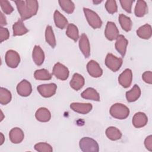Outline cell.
<instances>
[{
  "mask_svg": "<svg viewBox=\"0 0 152 152\" xmlns=\"http://www.w3.org/2000/svg\"><path fill=\"white\" fill-rule=\"evenodd\" d=\"M21 19L26 20L35 15L39 9V3L36 0L15 1H14Z\"/></svg>",
  "mask_w": 152,
  "mask_h": 152,
  "instance_id": "cell-1",
  "label": "cell"
},
{
  "mask_svg": "<svg viewBox=\"0 0 152 152\" xmlns=\"http://www.w3.org/2000/svg\"><path fill=\"white\" fill-rule=\"evenodd\" d=\"M110 115L118 119H125L129 115V109L125 105L116 103L113 104L110 108Z\"/></svg>",
  "mask_w": 152,
  "mask_h": 152,
  "instance_id": "cell-2",
  "label": "cell"
},
{
  "mask_svg": "<svg viewBox=\"0 0 152 152\" xmlns=\"http://www.w3.org/2000/svg\"><path fill=\"white\" fill-rule=\"evenodd\" d=\"M83 11L88 23L93 28L96 29L101 27L102 21L96 12L87 8H83Z\"/></svg>",
  "mask_w": 152,
  "mask_h": 152,
  "instance_id": "cell-3",
  "label": "cell"
},
{
  "mask_svg": "<svg viewBox=\"0 0 152 152\" xmlns=\"http://www.w3.org/2000/svg\"><path fill=\"white\" fill-rule=\"evenodd\" d=\"M79 146L83 152H98L99 151V146L97 141L90 137L82 138L80 140Z\"/></svg>",
  "mask_w": 152,
  "mask_h": 152,
  "instance_id": "cell-4",
  "label": "cell"
},
{
  "mask_svg": "<svg viewBox=\"0 0 152 152\" xmlns=\"http://www.w3.org/2000/svg\"><path fill=\"white\" fill-rule=\"evenodd\" d=\"M123 63L122 59L118 58L112 53H107L105 58V65L113 72L118 71Z\"/></svg>",
  "mask_w": 152,
  "mask_h": 152,
  "instance_id": "cell-5",
  "label": "cell"
},
{
  "mask_svg": "<svg viewBox=\"0 0 152 152\" xmlns=\"http://www.w3.org/2000/svg\"><path fill=\"white\" fill-rule=\"evenodd\" d=\"M56 89L57 86L55 83L41 84L37 87V90L40 94L45 98L53 96L56 93Z\"/></svg>",
  "mask_w": 152,
  "mask_h": 152,
  "instance_id": "cell-6",
  "label": "cell"
},
{
  "mask_svg": "<svg viewBox=\"0 0 152 152\" xmlns=\"http://www.w3.org/2000/svg\"><path fill=\"white\" fill-rule=\"evenodd\" d=\"M52 74L58 79L64 81L68 78L69 72L66 66L60 62H57L53 66Z\"/></svg>",
  "mask_w": 152,
  "mask_h": 152,
  "instance_id": "cell-7",
  "label": "cell"
},
{
  "mask_svg": "<svg viewBox=\"0 0 152 152\" xmlns=\"http://www.w3.org/2000/svg\"><path fill=\"white\" fill-rule=\"evenodd\" d=\"M5 60L8 66L11 68H15L20 64V57L15 50L11 49L6 52Z\"/></svg>",
  "mask_w": 152,
  "mask_h": 152,
  "instance_id": "cell-8",
  "label": "cell"
},
{
  "mask_svg": "<svg viewBox=\"0 0 152 152\" xmlns=\"http://www.w3.org/2000/svg\"><path fill=\"white\" fill-rule=\"evenodd\" d=\"M104 35L106 39L110 41L117 39L119 36V30L113 22L108 21L107 23L104 30Z\"/></svg>",
  "mask_w": 152,
  "mask_h": 152,
  "instance_id": "cell-9",
  "label": "cell"
},
{
  "mask_svg": "<svg viewBox=\"0 0 152 152\" xmlns=\"http://www.w3.org/2000/svg\"><path fill=\"white\" fill-rule=\"evenodd\" d=\"M87 70L90 76L98 78L102 75L103 70L99 64L94 60H90L87 64Z\"/></svg>",
  "mask_w": 152,
  "mask_h": 152,
  "instance_id": "cell-10",
  "label": "cell"
},
{
  "mask_svg": "<svg viewBox=\"0 0 152 152\" xmlns=\"http://www.w3.org/2000/svg\"><path fill=\"white\" fill-rule=\"evenodd\" d=\"M132 81V71L129 69H125L119 76L118 82L119 84L124 88L129 87Z\"/></svg>",
  "mask_w": 152,
  "mask_h": 152,
  "instance_id": "cell-11",
  "label": "cell"
},
{
  "mask_svg": "<svg viewBox=\"0 0 152 152\" xmlns=\"http://www.w3.org/2000/svg\"><path fill=\"white\" fill-rule=\"evenodd\" d=\"M17 93L22 97H27L32 92V87L29 81L26 80H23L20 82L16 87Z\"/></svg>",
  "mask_w": 152,
  "mask_h": 152,
  "instance_id": "cell-12",
  "label": "cell"
},
{
  "mask_svg": "<svg viewBox=\"0 0 152 152\" xmlns=\"http://www.w3.org/2000/svg\"><path fill=\"white\" fill-rule=\"evenodd\" d=\"M70 108L77 113L80 114H87L91 110L93 106L89 103L74 102L70 104Z\"/></svg>",
  "mask_w": 152,
  "mask_h": 152,
  "instance_id": "cell-13",
  "label": "cell"
},
{
  "mask_svg": "<svg viewBox=\"0 0 152 152\" xmlns=\"http://www.w3.org/2000/svg\"><path fill=\"white\" fill-rule=\"evenodd\" d=\"M79 48L84 55V57L87 58L90 55V45L88 39L85 33H83L79 40Z\"/></svg>",
  "mask_w": 152,
  "mask_h": 152,
  "instance_id": "cell-14",
  "label": "cell"
},
{
  "mask_svg": "<svg viewBox=\"0 0 152 152\" xmlns=\"http://www.w3.org/2000/svg\"><path fill=\"white\" fill-rule=\"evenodd\" d=\"M128 44V40L124 35H119L115 42V48L116 50L121 54L122 57H124L126 52V48Z\"/></svg>",
  "mask_w": 152,
  "mask_h": 152,
  "instance_id": "cell-15",
  "label": "cell"
},
{
  "mask_svg": "<svg viewBox=\"0 0 152 152\" xmlns=\"http://www.w3.org/2000/svg\"><path fill=\"white\" fill-rule=\"evenodd\" d=\"M132 122L134 127L137 128H140L147 125L148 122V118L144 113L139 112L134 115Z\"/></svg>",
  "mask_w": 152,
  "mask_h": 152,
  "instance_id": "cell-16",
  "label": "cell"
},
{
  "mask_svg": "<svg viewBox=\"0 0 152 152\" xmlns=\"http://www.w3.org/2000/svg\"><path fill=\"white\" fill-rule=\"evenodd\" d=\"M24 137L23 130L18 127L11 129L9 132V138L10 141L14 144H19L22 142Z\"/></svg>",
  "mask_w": 152,
  "mask_h": 152,
  "instance_id": "cell-17",
  "label": "cell"
},
{
  "mask_svg": "<svg viewBox=\"0 0 152 152\" xmlns=\"http://www.w3.org/2000/svg\"><path fill=\"white\" fill-rule=\"evenodd\" d=\"M32 58L34 62L37 66H40L43 63L45 60V53L40 46H34L32 52Z\"/></svg>",
  "mask_w": 152,
  "mask_h": 152,
  "instance_id": "cell-18",
  "label": "cell"
},
{
  "mask_svg": "<svg viewBox=\"0 0 152 152\" xmlns=\"http://www.w3.org/2000/svg\"><path fill=\"white\" fill-rule=\"evenodd\" d=\"M85 84L84 77L78 73H75L69 82L71 87L74 90L78 91L80 90Z\"/></svg>",
  "mask_w": 152,
  "mask_h": 152,
  "instance_id": "cell-19",
  "label": "cell"
},
{
  "mask_svg": "<svg viewBox=\"0 0 152 152\" xmlns=\"http://www.w3.org/2000/svg\"><path fill=\"white\" fill-rule=\"evenodd\" d=\"M53 18L55 26L59 28L64 29L68 25V22L66 17L63 15L58 10L55 11Z\"/></svg>",
  "mask_w": 152,
  "mask_h": 152,
  "instance_id": "cell-20",
  "label": "cell"
},
{
  "mask_svg": "<svg viewBox=\"0 0 152 152\" xmlns=\"http://www.w3.org/2000/svg\"><path fill=\"white\" fill-rule=\"evenodd\" d=\"M36 119L42 122H47L51 118L50 111L46 107H40L37 110L35 113Z\"/></svg>",
  "mask_w": 152,
  "mask_h": 152,
  "instance_id": "cell-21",
  "label": "cell"
},
{
  "mask_svg": "<svg viewBox=\"0 0 152 152\" xmlns=\"http://www.w3.org/2000/svg\"><path fill=\"white\" fill-rule=\"evenodd\" d=\"M141 96V89L137 84H135L133 87L126 92V98L128 102H134L137 100Z\"/></svg>",
  "mask_w": 152,
  "mask_h": 152,
  "instance_id": "cell-22",
  "label": "cell"
},
{
  "mask_svg": "<svg viewBox=\"0 0 152 152\" xmlns=\"http://www.w3.org/2000/svg\"><path fill=\"white\" fill-rule=\"evenodd\" d=\"M148 12V6L145 1L143 0H138L135 7L134 13L136 17H144Z\"/></svg>",
  "mask_w": 152,
  "mask_h": 152,
  "instance_id": "cell-23",
  "label": "cell"
},
{
  "mask_svg": "<svg viewBox=\"0 0 152 152\" xmlns=\"http://www.w3.org/2000/svg\"><path fill=\"white\" fill-rule=\"evenodd\" d=\"M81 97L87 100H91L99 102L100 101V95L99 93L93 88L88 87L86 88L81 94Z\"/></svg>",
  "mask_w": 152,
  "mask_h": 152,
  "instance_id": "cell-24",
  "label": "cell"
},
{
  "mask_svg": "<svg viewBox=\"0 0 152 152\" xmlns=\"http://www.w3.org/2000/svg\"><path fill=\"white\" fill-rule=\"evenodd\" d=\"M137 34L141 39H149L152 36L151 26L148 24L141 26L137 30Z\"/></svg>",
  "mask_w": 152,
  "mask_h": 152,
  "instance_id": "cell-25",
  "label": "cell"
},
{
  "mask_svg": "<svg viewBox=\"0 0 152 152\" xmlns=\"http://www.w3.org/2000/svg\"><path fill=\"white\" fill-rule=\"evenodd\" d=\"M12 30L14 36H22L28 31V30L26 27L21 19H19L13 24Z\"/></svg>",
  "mask_w": 152,
  "mask_h": 152,
  "instance_id": "cell-26",
  "label": "cell"
},
{
  "mask_svg": "<svg viewBox=\"0 0 152 152\" xmlns=\"http://www.w3.org/2000/svg\"><path fill=\"white\" fill-rule=\"evenodd\" d=\"M107 137L112 141H116L121 138L122 133L119 129L115 126L108 127L105 131Z\"/></svg>",
  "mask_w": 152,
  "mask_h": 152,
  "instance_id": "cell-27",
  "label": "cell"
},
{
  "mask_svg": "<svg viewBox=\"0 0 152 152\" xmlns=\"http://www.w3.org/2000/svg\"><path fill=\"white\" fill-rule=\"evenodd\" d=\"M119 22L122 28L125 31H129L132 26V22L130 17L126 16L123 14H121L119 15Z\"/></svg>",
  "mask_w": 152,
  "mask_h": 152,
  "instance_id": "cell-28",
  "label": "cell"
},
{
  "mask_svg": "<svg viewBox=\"0 0 152 152\" xmlns=\"http://www.w3.org/2000/svg\"><path fill=\"white\" fill-rule=\"evenodd\" d=\"M66 36L74 42H77L79 39V32L77 27L72 24H68L66 30Z\"/></svg>",
  "mask_w": 152,
  "mask_h": 152,
  "instance_id": "cell-29",
  "label": "cell"
},
{
  "mask_svg": "<svg viewBox=\"0 0 152 152\" xmlns=\"http://www.w3.org/2000/svg\"><path fill=\"white\" fill-rule=\"evenodd\" d=\"M45 40L46 42L52 48L56 46V42L53 33L52 27L50 26H47L45 30Z\"/></svg>",
  "mask_w": 152,
  "mask_h": 152,
  "instance_id": "cell-30",
  "label": "cell"
},
{
  "mask_svg": "<svg viewBox=\"0 0 152 152\" xmlns=\"http://www.w3.org/2000/svg\"><path fill=\"white\" fill-rule=\"evenodd\" d=\"M34 77L37 80H49L52 78V75L46 69H40L34 71Z\"/></svg>",
  "mask_w": 152,
  "mask_h": 152,
  "instance_id": "cell-31",
  "label": "cell"
},
{
  "mask_svg": "<svg viewBox=\"0 0 152 152\" xmlns=\"http://www.w3.org/2000/svg\"><path fill=\"white\" fill-rule=\"evenodd\" d=\"M59 4L63 11L67 14H72L75 10L74 2L69 0H59Z\"/></svg>",
  "mask_w": 152,
  "mask_h": 152,
  "instance_id": "cell-32",
  "label": "cell"
},
{
  "mask_svg": "<svg viewBox=\"0 0 152 152\" xmlns=\"http://www.w3.org/2000/svg\"><path fill=\"white\" fill-rule=\"evenodd\" d=\"M12 99L11 92L4 87L0 88V103L5 105L9 103Z\"/></svg>",
  "mask_w": 152,
  "mask_h": 152,
  "instance_id": "cell-33",
  "label": "cell"
},
{
  "mask_svg": "<svg viewBox=\"0 0 152 152\" xmlns=\"http://www.w3.org/2000/svg\"><path fill=\"white\" fill-rule=\"evenodd\" d=\"M34 149L39 152H52L53 148L52 146L46 142H39L34 145Z\"/></svg>",
  "mask_w": 152,
  "mask_h": 152,
  "instance_id": "cell-34",
  "label": "cell"
},
{
  "mask_svg": "<svg viewBox=\"0 0 152 152\" xmlns=\"http://www.w3.org/2000/svg\"><path fill=\"white\" fill-rule=\"evenodd\" d=\"M0 5L3 12L5 14H11L14 11V8L7 0H0Z\"/></svg>",
  "mask_w": 152,
  "mask_h": 152,
  "instance_id": "cell-35",
  "label": "cell"
},
{
  "mask_svg": "<svg viewBox=\"0 0 152 152\" xmlns=\"http://www.w3.org/2000/svg\"><path fill=\"white\" fill-rule=\"evenodd\" d=\"M105 8L106 11L111 14L118 11V6L115 0H107L105 3Z\"/></svg>",
  "mask_w": 152,
  "mask_h": 152,
  "instance_id": "cell-36",
  "label": "cell"
},
{
  "mask_svg": "<svg viewBox=\"0 0 152 152\" xmlns=\"http://www.w3.org/2000/svg\"><path fill=\"white\" fill-rule=\"evenodd\" d=\"M119 2L122 8L125 11H126L128 13L131 12L132 5L133 2H134V0H121Z\"/></svg>",
  "mask_w": 152,
  "mask_h": 152,
  "instance_id": "cell-37",
  "label": "cell"
},
{
  "mask_svg": "<svg viewBox=\"0 0 152 152\" xmlns=\"http://www.w3.org/2000/svg\"><path fill=\"white\" fill-rule=\"evenodd\" d=\"M10 37V33L8 28L1 27H0V42L2 43L4 41L8 39Z\"/></svg>",
  "mask_w": 152,
  "mask_h": 152,
  "instance_id": "cell-38",
  "label": "cell"
},
{
  "mask_svg": "<svg viewBox=\"0 0 152 152\" xmlns=\"http://www.w3.org/2000/svg\"><path fill=\"white\" fill-rule=\"evenodd\" d=\"M142 78L143 81L149 84L152 83V72L150 71H145L142 75Z\"/></svg>",
  "mask_w": 152,
  "mask_h": 152,
  "instance_id": "cell-39",
  "label": "cell"
},
{
  "mask_svg": "<svg viewBox=\"0 0 152 152\" xmlns=\"http://www.w3.org/2000/svg\"><path fill=\"white\" fill-rule=\"evenodd\" d=\"M144 145L145 148L148 150L150 151H152V135H151L146 137L144 141Z\"/></svg>",
  "mask_w": 152,
  "mask_h": 152,
  "instance_id": "cell-40",
  "label": "cell"
},
{
  "mask_svg": "<svg viewBox=\"0 0 152 152\" xmlns=\"http://www.w3.org/2000/svg\"><path fill=\"white\" fill-rule=\"evenodd\" d=\"M0 24H1V27H3L4 26H5L7 24L6 18L2 12H0Z\"/></svg>",
  "mask_w": 152,
  "mask_h": 152,
  "instance_id": "cell-41",
  "label": "cell"
},
{
  "mask_svg": "<svg viewBox=\"0 0 152 152\" xmlns=\"http://www.w3.org/2000/svg\"><path fill=\"white\" fill-rule=\"evenodd\" d=\"M4 140H5V138L4 137V135L2 134V133H1V143H0L1 145L4 143Z\"/></svg>",
  "mask_w": 152,
  "mask_h": 152,
  "instance_id": "cell-42",
  "label": "cell"
},
{
  "mask_svg": "<svg viewBox=\"0 0 152 152\" xmlns=\"http://www.w3.org/2000/svg\"><path fill=\"white\" fill-rule=\"evenodd\" d=\"M102 2V1H93V2L94 4H99L100 3H101Z\"/></svg>",
  "mask_w": 152,
  "mask_h": 152,
  "instance_id": "cell-43",
  "label": "cell"
}]
</instances>
